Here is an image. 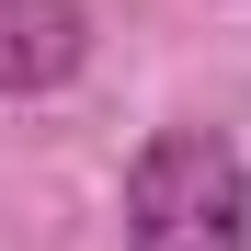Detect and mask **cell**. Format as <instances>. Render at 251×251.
Returning <instances> with one entry per match:
<instances>
[{"instance_id": "obj_2", "label": "cell", "mask_w": 251, "mask_h": 251, "mask_svg": "<svg viewBox=\"0 0 251 251\" xmlns=\"http://www.w3.org/2000/svg\"><path fill=\"white\" fill-rule=\"evenodd\" d=\"M92 57V12L80 0H0V92H57Z\"/></svg>"}, {"instance_id": "obj_1", "label": "cell", "mask_w": 251, "mask_h": 251, "mask_svg": "<svg viewBox=\"0 0 251 251\" xmlns=\"http://www.w3.org/2000/svg\"><path fill=\"white\" fill-rule=\"evenodd\" d=\"M126 251H251V160L228 126H160L126 160Z\"/></svg>"}]
</instances>
